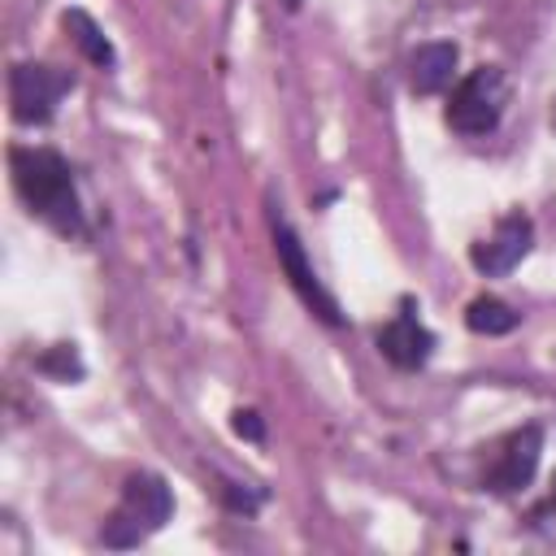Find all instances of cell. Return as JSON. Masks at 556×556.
I'll return each mask as SVG.
<instances>
[{
  "label": "cell",
  "mask_w": 556,
  "mask_h": 556,
  "mask_svg": "<svg viewBox=\"0 0 556 556\" xmlns=\"http://www.w3.org/2000/svg\"><path fill=\"white\" fill-rule=\"evenodd\" d=\"M456 56L460 52L447 39H434V43L413 48V56H408V87L417 96H439L452 83V74H456Z\"/></svg>",
  "instance_id": "9c48e42d"
},
{
  "label": "cell",
  "mask_w": 556,
  "mask_h": 556,
  "mask_svg": "<svg viewBox=\"0 0 556 556\" xmlns=\"http://www.w3.org/2000/svg\"><path fill=\"white\" fill-rule=\"evenodd\" d=\"M169 513H174V495H169L165 478H156V473H135V478H126L122 504H117V513L104 521L100 539H104V547H139L148 534H156V530L169 521Z\"/></svg>",
  "instance_id": "7a4b0ae2"
},
{
  "label": "cell",
  "mask_w": 556,
  "mask_h": 556,
  "mask_svg": "<svg viewBox=\"0 0 556 556\" xmlns=\"http://www.w3.org/2000/svg\"><path fill=\"white\" fill-rule=\"evenodd\" d=\"M539 456H543V430H539V426H521L517 434H508L500 460H495L491 473H486V486L500 491V495L530 486V478H534V469H539Z\"/></svg>",
  "instance_id": "52a82bcc"
},
{
  "label": "cell",
  "mask_w": 556,
  "mask_h": 556,
  "mask_svg": "<svg viewBox=\"0 0 556 556\" xmlns=\"http://www.w3.org/2000/svg\"><path fill=\"white\" fill-rule=\"evenodd\" d=\"M552 126H556V104H552Z\"/></svg>",
  "instance_id": "9a60e30c"
},
{
  "label": "cell",
  "mask_w": 556,
  "mask_h": 556,
  "mask_svg": "<svg viewBox=\"0 0 556 556\" xmlns=\"http://www.w3.org/2000/svg\"><path fill=\"white\" fill-rule=\"evenodd\" d=\"M9 169H13V191L22 195V204L43 217L52 230L61 235H87L78 195H74V178L61 152L52 148H13L9 152Z\"/></svg>",
  "instance_id": "6da1fadb"
},
{
  "label": "cell",
  "mask_w": 556,
  "mask_h": 556,
  "mask_svg": "<svg viewBox=\"0 0 556 556\" xmlns=\"http://www.w3.org/2000/svg\"><path fill=\"white\" fill-rule=\"evenodd\" d=\"M230 426H235V434H239V439H248V443H265V421H261V413L239 408Z\"/></svg>",
  "instance_id": "4fadbf2b"
},
{
  "label": "cell",
  "mask_w": 556,
  "mask_h": 556,
  "mask_svg": "<svg viewBox=\"0 0 556 556\" xmlns=\"http://www.w3.org/2000/svg\"><path fill=\"white\" fill-rule=\"evenodd\" d=\"M552 504H556V482H552Z\"/></svg>",
  "instance_id": "2e32d148"
},
{
  "label": "cell",
  "mask_w": 556,
  "mask_h": 556,
  "mask_svg": "<svg viewBox=\"0 0 556 556\" xmlns=\"http://www.w3.org/2000/svg\"><path fill=\"white\" fill-rule=\"evenodd\" d=\"M61 26H65V35L74 39V48H78V52H83L91 65L109 70V65L117 61L113 43L104 39V30L96 26V17H91V13H83V9H65V13H61Z\"/></svg>",
  "instance_id": "30bf717a"
},
{
  "label": "cell",
  "mask_w": 556,
  "mask_h": 556,
  "mask_svg": "<svg viewBox=\"0 0 556 556\" xmlns=\"http://www.w3.org/2000/svg\"><path fill=\"white\" fill-rule=\"evenodd\" d=\"M530 248H534V222L521 217V213H508L486 239H478V243L469 248V261H473L478 274L504 278L508 269H517V265L526 261Z\"/></svg>",
  "instance_id": "8992f818"
},
{
  "label": "cell",
  "mask_w": 556,
  "mask_h": 556,
  "mask_svg": "<svg viewBox=\"0 0 556 556\" xmlns=\"http://www.w3.org/2000/svg\"><path fill=\"white\" fill-rule=\"evenodd\" d=\"M517 321H521V313H513L504 300H495V295H478L469 308H465V326L473 330V334H508V330H517Z\"/></svg>",
  "instance_id": "8fae6325"
},
{
  "label": "cell",
  "mask_w": 556,
  "mask_h": 556,
  "mask_svg": "<svg viewBox=\"0 0 556 556\" xmlns=\"http://www.w3.org/2000/svg\"><path fill=\"white\" fill-rule=\"evenodd\" d=\"M504 104H508V78H504V70L478 65L473 74H465L456 83V91L447 96V113L443 117H447V126L456 135L478 139V135H491L500 126Z\"/></svg>",
  "instance_id": "3957f363"
},
{
  "label": "cell",
  "mask_w": 556,
  "mask_h": 556,
  "mask_svg": "<svg viewBox=\"0 0 556 556\" xmlns=\"http://www.w3.org/2000/svg\"><path fill=\"white\" fill-rule=\"evenodd\" d=\"M74 87V78L65 70H52V65H39V61H17L9 70V104H13V117L22 126H48L61 96Z\"/></svg>",
  "instance_id": "277c9868"
},
{
  "label": "cell",
  "mask_w": 556,
  "mask_h": 556,
  "mask_svg": "<svg viewBox=\"0 0 556 556\" xmlns=\"http://www.w3.org/2000/svg\"><path fill=\"white\" fill-rule=\"evenodd\" d=\"M274 248H278V265H282V274L291 278L295 295H300L326 326H343V313H339L334 295L321 287V278H317V269L308 265V256H304V248H300V239H295L291 226H282V222L274 226Z\"/></svg>",
  "instance_id": "5b68a950"
},
{
  "label": "cell",
  "mask_w": 556,
  "mask_h": 556,
  "mask_svg": "<svg viewBox=\"0 0 556 556\" xmlns=\"http://www.w3.org/2000/svg\"><path fill=\"white\" fill-rule=\"evenodd\" d=\"M378 352L395 365V369H421L434 352V334L413 317V308L404 304L382 330H378Z\"/></svg>",
  "instance_id": "ba28073f"
},
{
  "label": "cell",
  "mask_w": 556,
  "mask_h": 556,
  "mask_svg": "<svg viewBox=\"0 0 556 556\" xmlns=\"http://www.w3.org/2000/svg\"><path fill=\"white\" fill-rule=\"evenodd\" d=\"M35 365H39V374H48V378H56V382H78V378H83V361H78L74 343H56V348L43 352Z\"/></svg>",
  "instance_id": "7c38bea8"
},
{
  "label": "cell",
  "mask_w": 556,
  "mask_h": 556,
  "mask_svg": "<svg viewBox=\"0 0 556 556\" xmlns=\"http://www.w3.org/2000/svg\"><path fill=\"white\" fill-rule=\"evenodd\" d=\"M222 495H226V504H230L235 513H256V504H261L256 495L239 491V482H226V486H222Z\"/></svg>",
  "instance_id": "5bb4252c"
}]
</instances>
